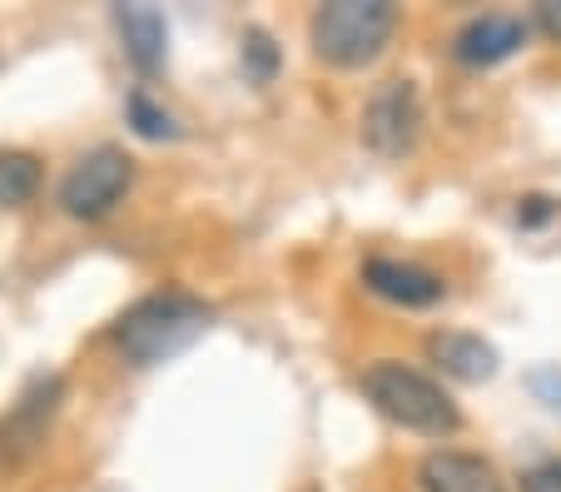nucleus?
Returning a JSON list of instances; mask_svg holds the SVG:
<instances>
[{
  "instance_id": "1",
  "label": "nucleus",
  "mask_w": 561,
  "mask_h": 492,
  "mask_svg": "<svg viewBox=\"0 0 561 492\" xmlns=\"http://www.w3.org/2000/svg\"><path fill=\"white\" fill-rule=\"evenodd\" d=\"M214 309L194 294H149L139 299L135 309H125V319L115 323V348L125 354V364L149 368V364H164V358L184 354L204 329H209Z\"/></svg>"
},
{
  "instance_id": "2",
  "label": "nucleus",
  "mask_w": 561,
  "mask_h": 492,
  "mask_svg": "<svg viewBox=\"0 0 561 492\" xmlns=\"http://www.w3.org/2000/svg\"><path fill=\"white\" fill-rule=\"evenodd\" d=\"M363 393H368V403L378 408L382 417H392V423L408 433H423V438H447V433L462 428L457 403L427 374H417V368L373 364L368 374H363Z\"/></svg>"
},
{
  "instance_id": "3",
  "label": "nucleus",
  "mask_w": 561,
  "mask_h": 492,
  "mask_svg": "<svg viewBox=\"0 0 561 492\" xmlns=\"http://www.w3.org/2000/svg\"><path fill=\"white\" fill-rule=\"evenodd\" d=\"M392 31H398V11L388 0H329L313 15V50L339 70H358L388 50Z\"/></svg>"
},
{
  "instance_id": "4",
  "label": "nucleus",
  "mask_w": 561,
  "mask_h": 492,
  "mask_svg": "<svg viewBox=\"0 0 561 492\" xmlns=\"http://www.w3.org/2000/svg\"><path fill=\"white\" fill-rule=\"evenodd\" d=\"M129 180H135V160L115 145H100L75 164L60 184V209L70 219H105L119 199H125Z\"/></svg>"
},
{
  "instance_id": "5",
  "label": "nucleus",
  "mask_w": 561,
  "mask_h": 492,
  "mask_svg": "<svg viewBox=\"0 0 561 492\" xmlns=\"http://www.w3.org/2000/svg\"><path fill=\"white\" fill-rule=\"evenodd\" d=\"M417 135H423V95H417L413 80H382L368 95L363 110V139L368 150L382 160H403L413 155Z\"/></svg>"
},
{
  "instance_id": "6",
  "label": "nucleus",
  "mask_w": 561,
  "mask_h": 492,
  "mask_svg": "<svg viewBox=\"0 0 561 492\" xmlns=\"http://www.w3.org/2000/svg\"><path fill=\"white\" fill-rule=\"evenodd\" d=\"M60 393H65V384L55 374L31 378V388L15 398L11 413L0 417V468H21V462L41 448L55 408H60Z\"/></svg>"
},
{
  "instance_id": "7",
  "label": "nucleus",
  "mask_w": 561,
  "mask_h": 492,
  "mask_svg": "<svg viewBox=\"0 0 561 492\" xmlns=\"http://www.w3.org/2000/svg\"><path fill=\"white\" fill-rule=\"evenodd\" d=\"M363 284H368L378 299L403 304V309H433V304L447 294V284L433 274V268L403 264V259H368Z\"/></svg>"
},
{
  "instance_id": "8",
  "label": "nucleus",
  "mask_w": 561,
  "mask_h": 492,
  "mask_svg": "<svg viewBox=\"0 0 561 492\" xmlns=\"http://www.w3.org/2000/svg\"><path fill=\"white\" fill-rule=\"evenodd\" d=\"M417 482L423 492H507L488 458H477V453H427L423 468H417Z\"/></svg>"
},
{
  "instance_id": "9",
  "label": "nucleus",
  "mask_w": 561,
  "mask_h": 492,
  "mask_svg": "<svg viewBox=\"0 0 561 492\" xmlns=\"http://www.w3.org/2000/svg\"><path fill=\"white\" fill-rule=\"evenodd\" d=\"M527 45V21L522 15H482V21L462 25L453 41V55L462 65H497Z\"/></svg>"
},
{
  "instance_id": "10",
  "label": "nucleus",
  "mask_w": 561,
  "mask_h": 492,
  "mask_svg": "<svg viewBox=\"0 0 561 492\" xmlns=\"http://www.w3.org/2000/svg\"><path fill=\"white\" fill-rule=\"evenodd\" d=\"M115 25H119V41H125V55L135 60V70L154 76L164 55H170V25L154 5H115Z\"/></svg>"
},
{
  "instance_id": "11",
  "label": "nucleus",
  "mask_w": 561,
  "mask_h": 492,
  "mask_svg": "<svg viewBox=\"0 0 561 492\" xmlns=\"http://www.w3.org/2000/svg\"><path fill=\"white\" fill-rule=\"evenodd\" d=\"M427 354L447 378H462V384H488L497 374V348L477 333H433Z\"/></svg>"
},
{
  "instance_id": "12",
  "label": "nucleus",
  "mask_w": 561,
  "mask_h": 492,
  "mask_svg": "<svg viewBox=\"0 0 561 492\" xmlns=\"http://www.w3.org/2000/svg\"><path fill=\"white\" fill-rule=\"evenodd\" d=\"M35 190H41V160L25 150H0V209L35 199Z\"/></svg>"
},
{
  "instance_id": "13",
  "label": "nucleus",
  "mask_w": 561,
  "mask_h": 492,
  "mask_svg": "<svg viewBox=\"0 0 561 492\" xmlns=\"http://www.w3.org/2000/svg\"><path fill=\"white\" fill-rule=\"evenodd\" d=\"M125 110H129V125H135V135H145V139H174V135H180V125H174V119L164 115V110H159L154 100L145 95V90H135Z\"/></svg>"
},
{
  "instance_id": "14",
  "label": "nucleus",
  "mask_w": 561,
  "mask_h": 492,
  "mask_svg": "<svg viewBox=\"0 0 561 492\" xmlns=\"http://www.w3.org/2000/svg\"><path fill=\"white\" fill-rule=\"evenodd\" d=\"M278 70V50L274 41H268L264 31H244V76L254 80V85H268Z\"/></svg>"
},
{
  "instance_id": "15",
  "label": "nucleus",
  "mask_w": 561,
  "mask_h": 492,
  "mask_svg": "<svg viewBox=\"0 0 561 492\" xmlns=\"http://www.w3.org/2000/svg\"><path fill=\"white\" fill-rule=\"evenodd\" d=\"M522 492H561V458L541 462V468H531L527 478H522Z\"/></svg>"
},
{
  "instance_id": "16",
  "label": "nucleus",
  "mask_w": 561,
  "mask_h": 492,
  "mask_svg": "<svg viewBox=\"0 0 561 492\" xmlns=\"http://www.w3.org/2000/svg\"><path fill=\"white\" fill-rule=\"evenodd\" d=\"M551 215H557V199H547V194H531V199H522L517 225L522 229H537V225H547Z\"/></svg>"
},
{
  "instance_id": "17",
  "label": "nucleus",
  "mask_w": 561,
  "mask_h": 492,
  "mask_svg": "<svg viewBox=\"0 0 561 492\" xmlns=\"http://www.w3.org/2000/svg\"><path fill=\"white\" fill-rule=\"evenodd\" d=\"M537 25L551 35V41H561V0H541V5H537Z\"/></svg>"
}]
</instances>
